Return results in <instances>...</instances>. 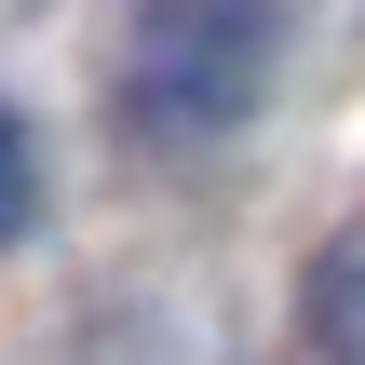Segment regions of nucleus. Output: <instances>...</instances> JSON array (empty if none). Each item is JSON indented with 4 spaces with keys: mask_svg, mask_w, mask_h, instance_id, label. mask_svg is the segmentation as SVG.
<instances>
[{
    "mask_svg": "<svg viewBox=\"0 0 365 365\" xmlns=\"http://www.w3.org/2000/svg\"><path fill=\"white\" fill-rule=\"evenodd\" d=\"M284 68V14L271 0H135L122 27V122L149 149H217L230 122H257Z\"/></svg>",
    "mask_w": 365,
    "mask_h": 365,
    "instance_id": "obj_1",
    "label": "nucleus"
},
{
    "mask_svg": "<svg viewBox=\"0 0 365 365\" xmlns=\"http://www.w3.org/2000/svg\"><path fill=\"white\" fill-rule=\"evenodd\" d=\"M41 230V135L0 108V244H27Z\"/></svg>",
    "mask_w": 365,
    "mask_h": 365,
    "instance_id": "obj_3",
    "label": "nucleus"
},
{
    "mask_svg": "<svg viewBox=\"0 0 365 365\" xmlns=\"http://www.w3.org/2000/svg\"><path fill=\"white\" fill-rule=\"evenodd\" d=\"M298 312H312V352L325 365H365V217L312 257V298H298Z\"/></svg>",
    "mask_w": 365,
    "mask_h": 365,
    "instance_id": "obj_2",
    "label": "nucleus"
}]
</instances>
